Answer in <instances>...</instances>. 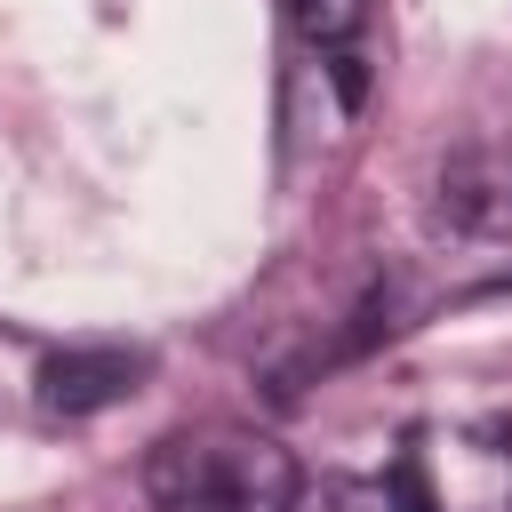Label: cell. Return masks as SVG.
Masks as SVG:
<instances>
[{"label":"cell","mask_w":512,"mask_h":512,"mask_svg":"<svg viewBox=\"0 0 512 512\" xmlns=\"http://www.w3.org/2000/svg\"><path fill=\"white\" fill-rule=\"evenodd\" d=\"M144 496H152V512H296L304 504V464L272 432L192 424V432L152 440Z\"/></svg>","instance_id":"obj_1"},{"label":"cell","mask_w":512,"mask_h":512,"mask_svg":"<svg viewBox=\"0 0 512 512\" xmlns=\"http://www.w3.org/2000/svg\"><path fill=\"white\" fill-rule=\"evenodd\" d=\"M432 224L456 240H512V144L472 136L432 168Z\"/></svg>","instance_id":"obj_2"},{"label":"cell","mask_w":512,"mask_h":512,"mask_svg":"<svg viewBox=\"0 0 512 512\" xmlns=\"http://www.w3.org/2000/svg\"><path fill=\"white\" fill-rule=\"evenodd\" d=\"M144 352L128 344H72V352H48L40 360V408L48 416H96V408H120L136 384H144Z\"/></svg>","instance_id":"obj_3"},{"label":"cell","mask_w":512,"mask_h":512,"mask_svg":"<svg viewBox=\"0 0 512 512\" xmlns=\"http://www.w3.org/2000/svg\"><path fill=\"white\" fill-rule=\"evenodd\" d=\"M280 16L320 56H352V40L368 32V0H280Z\"/></svg>","instance_id":"obj_4"}]
</instances>
